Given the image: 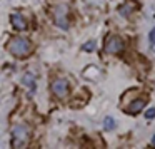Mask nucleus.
<instances>
[{
  "mask_svg": "<svg viewBox=\"0 0 155 149\" xmlns=\"http://www.w3.org/2000/svg\"><path fill=\"white\" fill-rule=\"evenodd\" d=\"M145 117H147V119H153V117H155V107L147 109V112H145Z\"/></svg>",
  "mask_w": 155,
  "mask_h": 149,
  "instance_id": "nucleus-12",
  "label": "nucleus"
},
{
  "mask_svg": "<svg viewBox=\"0 0 155 149\" xmlns=\"http://www.w3.org/2000/svg\"><path fill=\"white\" fill-rule=\"evenodd\" d=\"M67 10H68V9L65 7V5H58V7L54 10V20L57 22V25H58L60 29H67V27H68L67 19H65Z\"/></svg>",
  "mask_w": 155,
  "mask_h": 149,
  "instance_id": "nucleus-5",
  "label": "nucleus"
},
{
  "mask_svg": "<svg viewBox=\"0 0 155 149\" xmlns=\"http://www.w3.org/2000/svg\"><path fill=\"white\" fill-rule=\"evenodd\" d=\"M30 126L27 124H15L12 127V144L14 147H25L30 142Z\"/></svg>",
  "mask_w": 155,
  "mask_h": 149,
  "instance_id": "nucleus-1",
  "label": "nucleus"
},
{
  "mask_svg": "<svg viewBox=\"0 0 155 149\" xmlns=\"http://www.w3.org/2000/svg\"><path fill=\"white\" fill-rule=\"evenodd\" d=\"M10 24L12 27L15 29V30H25L27 29V20H25V17L22 14H12L10 15Z\"/></svg>",
  "mask_w": 155,
  "mask_h": 149,
  "instance_id": "nucleus-7",
  "label": "nucleus"
},
{
  "mask_svg": "<svg viewBox=\"0 0 155 149\" xmlns=\"http://www.w3.org/2000/svg\"><path fill=\"white\" fill-rule=\"evenodd\" d=\"M152 146H155V136L152 137Z\"/></svg>",
  "mask_w": 155,
  "mask_h": 149,
  "instance_id": "nucleus-13",
  "label": "nucleus"
},
{
  "mask_svg": "<svg viewBox=\"0 0 155 149\" xmlns=\"http://www.w3.org/2000/svg\"><path fill=\"white\" fill-rule=\"evenodd\" d=\"M145 104H147V101H145L143 97L134 99V101L130 102V106H127V107H125V112H127V114L135 116V114H138V112H140L142 109L145 107Z\"/></svg>",
  "mask_w": 155,
  "mask_h": 149,
  "instance_id": "nucleus-6",
  "label": "nucleus"
},
{
  "mask_svg": "<svg viewBox=\"0 0 155 149\" xmlns=\"http://www.w3.org/2000/svg\"><path fill=\"white\" fill-rule=\"evenodd\" d=\"M50 89H52V94H54L55 97L64 99L65 95L68 94V81L64 79V77H57L54 82H52Z\"/></svg>",
  "mask_w": 155,
  "mask_h": 149,
  "instance_id": "nucleus-3",
  "label": "nucleus"
},
{
  "mask_svg": "<svg viewBox=\"0 0 155 149\" xmlns=\"http://www.w3.org/2000/svg\"><path fill=\"white\" fill-rule=\"evenodd\" d=\"M148 40H150V45H152V50H155V27L150 30L148 34Z\"/></svg>",
  "mask_w": 155,
  "mask_h": 149,
  "instance_id": "nucleus-11",
  "label": "nucleus"
},
{
  "mask_svg": "<svg viewBox=\"0 0 155 149\" xmlns=\"http://www.w3.org/2000/svg\"><path fill=\"white\" fill-rule=\"evenodd\" d=\"M104 127H105V131H112V129L115 127V119L112 117V116L105 117V121H104Z\"/></svg>",
  "mask_w": 155,
  "mask_h": 149,
  "instance_id": "nucleus-9",
  "label": "nucleus"
},
{
  "mask_svg": "<svg viewBox=\"0 0 155 149\" xmlns=\"http://www.w3.org/2000/svg\"><path fill=\"white\" fill-rule=\"evenodd\" d=\"M22 84H24L25 87H28L32 92H34L35 87H37V85H35V77H34L32 74H25L24 79H22Z\"/></svg>",
  "mask_w": 155,
  "mask_h": 149,
  "instance_id": "nucleus-8",
  "label": "nucleus"
},
{
  "mask_svg": "<svg viewBox=\"0 0 155 149\" xmlns=\"http://www.w3.org/2000/svg\"><path fill=\"white\" fill-rule=\"evenodd\" d=\"M8 52L15 57H27L32 52V44L27 37H14L8 42Z\"/></svg>",
  "mask_w": 155,
  "mask_h": 149,
  "instance_id": "nucleus-2",
  "label": "nucleus"
},
{
  "mask_svg": "<svg viewBox=\"0 0 155 149\" xmlns=\"http://www.w3.org/2000/svg\"><path fill=\"white\" fill-rule=\"evenodd\" d=\"M104 49H105L107 54H118V52H122V49H124V42H122V39L118 37V35H110V37L105 40Z\"/></svg>",
  "mask_w": 155,
  "mask_h": 149,
  "instance_id": "nucleus-4",
  "label": "nucleus"
},
{
  "mask_svg": "<svg viewBox=\"0 0 155 149\" xmlns=\"http://www.w3.org/2000/svg\"><path fill=\"white\" fill-rule=\"evenodd\" d=\"M94 49H95V42L94 40H88V42H85V44L82 45V50H85V52H94Z\"/></svg>",
  "mask_w": 155,
  "mask_h": 149,
  "instance_id": "nucleus-10",
  "label": "nucleus"
}]
</instances>
